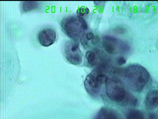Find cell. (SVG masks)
I'll return each instance as SVG.
<instances>
[{
    "label": "cell",
    "instance_id": "obj_1",
    "mask_svg": "<svg viewBox=\"0 0 158 119\" xmlns=\"http://www.w3.org/2000/svg\"><path fill=\"white\" fill-rule=\"evenodd\" d=\"M106 95L110 100L116 103H122L135 106L138 104L137 99L131 93L126 90L123 81L115 74L106 77L105 83Z\"/></svg>",
    "mask_w": 158,
    "mask_h": 119
},
{
    "label": "cell",
    "instance_id": "obj_2",
    "mask_svg": "<svg viewBox=\"0 0 158 119\" xmlns=\"http://www.w3.org/2000/svg\"><path fill=\"white\" fill-rule=\"evenodd\" d=\"M121 75L130 89L137 93L143 91L150 78L146 68L137 64H130L123 70L120 69L118 76Z\"/></svg>",
    "mask_w": 158,
    "mask_h": 119
},
{
    "label": "cell",
    "instance_id": "obj_3",
    "mask_svg": "<svg viewBox=\"0 0 158 119\" xmlns=\"http://www.w3.org/2000/svg\"><path fill=\"white\" fill-rule=\"evenodd\" d=\"M109 68V64H100L86 76L84 86L89 95L93 97L101 95L105 88V81L108 75Z\"/></svg>",
    "mask_w": 158,
    "mask_h": 119
},
{
    "label": "cell",
    "instance_id": "obj_4",
    "mask_svg": "<svg viewBox=\"0 0 158 119\" xmlns=\"http://www.w3.org/2000/svg\"><path fill=\"white\" fill-rule=\"evenodd\" d=\"M61 26L64 33L73 40L84 36L88 27L86 21L80 16L66 17L62 20Z\"/></svg>",
    "mask_w": 158,
    "mask_h": 119
},
{
    "label": "cell",
    "instance_id": "obj_5",
    "mask_svg": "<svg viewBox=\"0 0 158 119\" xmlns=\"http://www.w3.org/2000/svg\"><path fill=\"white\" fill-rule=\"evenodd\" d=\"M102 43L104 49L108 54L115 55L118 52L125 53L130 51V47L128 44L119 40L113 36L110 35L104 36Z\"/></svg>",
    "mask_w": 158,
    "mask_h": 119
},
{
    "label": "cell",
    "instance_id": "obj_6",
    "mask_svg": "<svg viewBox=\"0 0 158 119\" xmlns=\"http://www.w3.org/2000/svg\"><path fill=\"white\" fill-rule=\"evenodd\" d=\"M64 54L70 63L74 65H80L83 62L81 53L78 43L74 40L66 42L64 46Z\"/></svg>",
    "mask_w": 158,
    "mask_h": 119
},
{
    "label": "cell",
    "instance_id": "obj_7",
    "mask_svg": "<svg viewBox=\"0 0 158 119\" xmlns=\"http://www.w3.org/2000/svg\"><path fill=\"white\" fill-rule=\"evenodd\" d=\"M39 42L44 47H48L54 44L56 40V33L52 28H45L39 33Z\"/></svg>",
    "mask_w": 158,
    "mask_h": 119
},
{
    "label": "cell",
    "instance_id": "obj_8",
    "mask_svg": "<svg viewBox=\"0 0 158 119\" xmlns=\"http://www.w3.org/2000/svg\"><path fill=\"white\" fill-rule=\"evenodd\" d=\"M87 62L90 67H95L100 64H109L108 62L106 59L103 58L102 55L98 50H90L86 52L85 55Z\"/></svg>",
    "mask_w": 158,
    "mask_h": 119
},
{
    "label": "cell",
    "instance_id": "obj_9",
    "mask_svg": "<svg viewBox=\"0 0 158 119\" xmlns=\"http://www.w3.org/2000/svg\"><path fill=\"white\" fill-rule=\"evenodd\" d=\"M95 119H123L117 111L112 108L104 107L99 110Z\"/></svg>",
    "mask_w": 158,
    "mask_h": 119
},
{
    "label": "cell",
    "instance_id": "obj_10",
    "mask_svg": "<svg viewBox=\"0 0 158 119\" xmlns=\"http://www.w3.org/2000/svg\"><path fill=\"white\" fill-rule=\"evenodd\" d=\"M145 106L148 110H154L158 107V90H152L148 92L145 99Z\"/></svg>",
    "mask_w": 158,
    "mask_h": 119
},
{
    "label": "cell",
    "instance_id": "obj_11",
    "mask_svg": "<svg viewBox=\"0 0 158 119\" xmlns=\"http://www.w3.org/2000/svg\"><path fill=\"white\" fill-rule=\"evenodd\" d=\"M126 119H144V115L142 111L136 109H129L127 112Z\"/></svg>",
    "mask_w": 158,
    "mask_h": 119
},
{
    "label": "cell",
    "instance_id": "obj_12",
    "mask_svg": "<svg viewBox=\"0 0 158 119\" xmlns=\"http://www.w3.org/2000/svg\"><path fill=\"white\" fill-rule=\"evenodd\" d=\"M38 6V2H21L20 8L22 12H27L35 10Z\"/></svg>",
    "mask_w": 158,
    "mask_h": 119
},
{
    "label": "cell",
    "instance_id": "obj_13",
    "mask_svg": "<svg viewBox=\"0 0 158 119\" xmlns=\"http://www.w3.org/2000/svg\"><path fill=\"white\" fill-rule=\"evenodd\" d=\"M89 13V10L87 7H80L77 11V14L80 15V16H84L85 15H88Z\"/></svg>",
    "mask_w": 158,
    "mask_h": 119
},
{
    "label": "cell",
    "instance_id": "obj_14",
    "mask_svg": "<svg viewBox=\"0 0 158 119\" xmlns=\"http://www.w3.org/2000/svg\"><path fill=\"white\" fill-rule=\"evenodd\" d=\"M117 63L120 66H122L123 64H125L126 63V59L125 57L121 56V57H118L117 60Z\"/></svg>",
    "mask_w": 158,
    "mask_h": 119
},
{
    "label": "cell",
    "instance_id": "obj_15",
    "mask_svg": "<svg viewBox=\"0 0 158 119\" xmlns=\"http://www.w3.org/2000/svg\"><path fill=\"white\" fill-rule=\"evenodd\" d=\"M92 41V43H93L94 44H97L99 42H100V39L99 36H98V35H94V37H93V38L91 40Z\"/></svg>",
    "mask_w": 158,
    "mask_h": 119
}]
</instances>
